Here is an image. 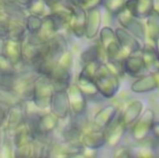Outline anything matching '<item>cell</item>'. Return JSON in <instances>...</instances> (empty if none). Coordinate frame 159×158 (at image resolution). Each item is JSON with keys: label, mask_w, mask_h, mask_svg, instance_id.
<instances>
[{"label": "cell", "mask_w": 159, "mask_h": 158, "mask_svg": "<svg viewBox=\"0 0 159 158\" xmlns=\"http://www.w3.org/2000/svg\"><path fill=\"white\" fill-rule=\"evenodd\" d=\"M122 61L125 74H128L135 79L149 73L143 61V58L141 54H132L127 57Z\"/></svg>", "instance_id": "9c48e42d"}, {"label": "cell", "mask_w": 159, "mask_h": 158, "mask_svg": "<svg viewBox=\"0 0 159 158\" xmlns=\"http://www.w3.org/2000/svg\"><path fill=\"white\" fill-rule=\"evenodd\" d=\"M125 7L133 16L143 20L155 9V0H127Z\"/></svg>", "instance_id": "7c38bea8"}, {"label": "cell", "mask_w": 159, "mask_h": 158, "mask_svg": "<svg viewBox=\"0 0 159 158\" xmlns=\"http://www.w3.org/2000/svg\"><path fill=\"white\" fill-rule=\"evenodd\" d=\"M152 137L155 140L159 141V121H155L154 123V126L152 129Z\"/></svg>", "instance_id": "603a6c76"}, {"label": "cell", "mask_w": 159, "mask_h": 158, "mask_svg": "<svg viewBox=\"0 0 159 158\" xmlns=\"http://www.w3.org/2000/svg\"><path fill=\"white\" fill-rule=\"evenodd\" d=\"M154 45H155V47H156V50H157V56L159 58V37L157 39V41L154 43Z\"/></svg>", "instance_id": "cb8c5ba5"}, {"label": "cell", "mask_w": 159, "mask_h": 158, "mask_svg": "<svg viewBox=\"0 0 159 158\" xmlns=\"http://www.w3.org/2000/svg\"><path fill=\"white\" fill-rule=\"evenodd\" d=\"M87 23L85 36L88 39H93L98 36L102 29V16L100 8L91 9L87 11Z\"/></svg>", "instance_id": "5bb4252c"}, {"label": "cell", "mask_w": 159, "mask_h": 158, "mask_svg": "<svg viewBox=\"0 0 159 158\" xmlns=\"http://www.w3.org/2000/svg\"><path fill=\"white\" fill-rule=\"evenodd\" d=\"M76 1H77V3H78L80 6H83V5H84L85 3H87L89 0H76Z\"/></svg>", "instance_id": "d4e9b609"}, {"label": "cell", "mask_w": 159, "mask_h": 158, "mask_svg": "<svg viewBox=\"0 0 159 158\" xmlns=\"http://www.w3.org/2000/svg\"><path fill=\"white\" fill-rule=\"evenodd\" d=\"M68 100L73 111L77 115L86 113L87 96L78 85H74L70 88Z\"/></svg>", "instance_id": "9a60e30c"}, {"label": "cell", "mask_w": 159, "mask_h": 158, "mask_svg": "<svg viewBox=\"0 0 159 158\" xmlns=\"http://www.w3.org/2000/svg\"><path fill=\"white\" fill-rule=\"evenodd\" d=\"M105 65L109 72L117 77H122L125 75L124 67H123V61L119 60H108L105 62Z\"/></svg>", "instance_id": "ffe728a7"}, {"label": "cell", "mask_w": 159, "mask_h": 158, "mask_svg": "<svg viewBox=\"0 0 159 158\" xmlns=\"http://www.w3.org/2000/svg\"><path fill=\"white\" fill-rule=\"evenodd\" d=\"M126 1L127 0H104L102 7L108 14L116 17L125 8Z\"/></svg>", "instance_id": "d6986e66"}, {"label": "cell", "mask_w": 159, "mask_h": 158, "mask_svg": "<svg viewBox=\"0 0 159 158\" xmlns=\"http://www.w3.org/2000/svg\"><path fill=\"white\" fill-rule=\"evenodd\" d=\"M113 156L117 158H129L134 157L133 156V151H132V147L130 146H127V145H122V143L120 145H118L117 147L113 149Z\"/></svg>", "instance_id": "44dd1931"}, {"label": "cell", "mask_w": 159, "mask_h": 158, "mask_svg": "<svg viewBox=\"0 0 159 158\" xmlns=\"http://www.w3.org/2000/svg\"><path fill=\"white\" fill-rule=\"evenodd\" d=\"M115 18L121 27L129 31L140 41L146 40L145 24L141 20V19L133 16L126 7L122 11H120Z\"/></svg>", "instance_id": "277c9868"}, {"label": "cell", "mask_w": 159, "mask_h": 158, "mask_svg": "<svg viewBox=\"0 0 159 158\" xmlns=\"http://www.w3.org/2000/svg\"><path fill=\"white\" fill-rule=\"evenodd\" d=\"M146 38H148L153 44L159 37V11L154 9L152 13L145 19Z\"/></svg>", "instance_id": "e0dca14e"}, {"label": "cell", "mask_w": 159, "mask_h": 158, "mask_svg": "<svg viewBox=\"0 0 159 158\" xmlns=\"http://www.w3.org/2000/svg\"><path fill=\"white\" fill-rule=\"evenodd\" d=\"M159 88L158 74L148 73L136 80L131 84L130 90L135 94H145L153 92Z\"/></svg>", "instance_id": "30bf717a"}, {"label": "cell", "mask_w": 159, "mask_h": 158, "mask_svg": "<svg viewBox=\"0 0 159 158\" xmlns=\"http://www.w3.org/2000/svg\"><path fill=\"white\" fill-rule=\"evenodd\" d=\"M141 55L143 58L145 65L149 73L159 74V58L155 45L146 44L141 50Z\"/></svg>", "instance_id": "2e32d148"}, {"label": "cell", "mask_w": 159, "mask_h": 158, "mask_svg": "<svg viewBox=\"0 0 159 158\" xmlns=\"http://www.w3.org/2000/svg\"><path fill=\"white\" fill-rule=\"evenodd\" d=\"M143 112V103L140 100H133L126 106L122 112H120V117L124 124L128 128H130L139 119Z\"/></svg>", "instance_id": "4fadbf2b"}, {"label": "cell", "mask_w": 159, "mask_h": 158, "mask_svg": "<svg viewBox=\"0 0 159 158\" xmlns=\"http://www.w3.org/2000/svg\"><path fill=\"white\" fill-rule=\"evenodd\" d=\"M156 121V113L153 109L147 108L143 112L139 119L131 127V138L136 142H143L152 136V129Z\"/></svg>", "instance_id": "7a4b0ae2"}, {"label": "cell", "mask_w": 159, "mask_h": 158, "mask_svg": "<svg viewBox=\"0 0 159 158\" xmlns=\"http://www.w3.org/2000/svg\"><path fill=\"white\" fill-rule=\"evenodd\" d=\"M104 0H89L87 3H85L82 7L87 10H91V9H96V8H100L101 7H102Z\"/></svg>", "instance_id": "7402d4cb"}, {"label": "cell", "mask_w": 159, "mask_h": 158, "mask_svg": "<svg viewBox=\"0 0 159 158\" xmlns=\"http://www.w3.org/2000/svg\"><path fill=\"white\" fill-rule=\"evenodd\" d=\"M155 8L159 11V0H155Z\"/></svg>", "instance_id": "484cf974"}, {"label": "cell", "mask_w": 159, "mask_h": 158, "mask_svg": "<svg viewBox=\"0 0 159 158\" xmlns=\"http://www.w3.org/2000/svg\"><path fill=\"white\" fill-rule=\"evenodd\" d=\"M118 108L115 104H107L101 108L93 117L91 127L96 129L104 130L117 116Z\"/></svg>", "instance_id": "ba28073f"}, {"label": "cell", "mask_w": 159, "mask_h": 158, "mask_svg": "<svg viewBox=\"0 0 159 158\" xmlns=\"http://www.w3.org/2000/svg\"><path fill=\"white\" fill-rule=\"evenodd\" d=\"M128 127L124 124L120 117V112L116 119L104 129L106 146L110 149H114L120 145L126 136Z\"/></svg>", "instance_id": "5b68a950"}, {"label": "cell", "mask_w": 159, "mask_h": 158, "mask_svg": "<svg viewBox=\"0 0 159 158\" xmlns=\"http://www.w3.org/2000/svg\"><path fill=\"white\" fill-rule=\"evenodd\" d=\"M87 10L78 4L73 5V10L71 15V26L73 32L77 37H83L86 34L87 23Z\"/></svg>", "instance_id": "8fae6325"}, {"label": "cell", "mask_w": 159, "mask_h": 158, "mask_svg": "<svg viewBox=\"0 0 159 158\" xmlns=\"http://www.w3.org/2000/svg\"><path fill=\"white\" fill-rule=\"evenodd\" d=\"M115 31H116L117 40L123 50L125 59L132 54L141 52L143 47L141 46L139 39L136 36H134L132 34H130L129 31H127L121 26L116 28Z\"/></svg>", "instance_id": "8992f818"}, {"label": "cell", "mask_w": 159, "mask_h": 158, "mask_svg": "<svg viewBox=\"0 0 159 158\" xmlns=\"http://www.w3.org/2000/svg\"><path fill=\"white\" fill-rule=\"evenodd\" d=\"M99 42L106 52L108 60H125L123 50L117 40L116 31L110 26H104L99 34Z\"/></svg>", "instance_id": "3957f363"}, {"label": "cell", "mask_w": 159, "mask_h": 158, "mask_svg": "<svg viewBox=\"0 0 159 158\" xmlns=\"http://www.w3.org/2000/svg\"><path fill=\"white\" fill-rule=\"evenodd\" d=\"M82 145L91 151H98L106 146L105 132L102 129H96L91 127H87L81 136Z\"/></svg>", "instance_id": "52a82bcc"}, {"label": "cell", "mask_w": 159, "mask_h": 158, "mask_svg": "<svg viewBox=\"0 0 159 158\" xmlns=\"http://www.w3.org/2000/svg\"><path fill=\"white\" fill-rule=\"evenodd\" d=\"M119 79V77L109 72L105 63H102L94 79L100 96L106 100L115 98L120 88Z\"/></svg>", "instance_id": "6da1fadb"}, {"label": "cell", "mask_w": 159, "mask_h": 158, "mask_svg": "<svg viewBox=\"0 0 159 158\" xmlns=\"http://www.w3.org/2000/svg\"><path fill=\"white\" fill-rule=\"evenodd\" d=\"M78 86L81 88V89L84 91L87 97H98L100 96V93L98 91L97 86L95 84V81L88 76H85L83 74H79L78 76Z\"/></svg>", "instance_id": "ac0fdd59"}, {"label": "cell", "mask_w": 159, "mask_h": 158, "mask_svg": "<svg viewBox=\"0 0 159 158\" xmlns=\"http://www.w3.org/2000/svg\"><path fill=\"white\" fill-rule=\"evenodd\" d=\"M158 80H159V74H158Z\"/></svg>", "instance_id": "4316f807"}]
</instances>
